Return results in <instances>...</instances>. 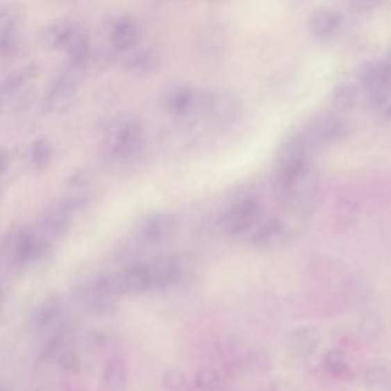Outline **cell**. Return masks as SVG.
Here are the masks:
<instances>
[{"instance_id":"7c38bea8","label":"cell","mask_w":391,"mask_h":391,"mask_svg":"<svg viewBox=\"0 0 391 391\" xmlns=\"http://www.w3.org/2000/svg\"><path fill=\"white\" fill-rule=\"evenodd\" d=\"M290 237L286 224L279 219H269L256 227L251 235V244L263 251H274L286 247Z\"/></svg>"},{"instance_id":"d6986e66","label":"cell","mask_w":391,"mask_h":391,"mask_svg":"<svg viewBox=\"0 0 391 391\" xmlns=\"http://www.w3.org/2000/svg\"><path fill=\"white\" fill-rule=\"evenodd\" d=\"M342 26V17L338 10H319L310 19V31L318 38H328L335 35Z\"/></svg>"},{"instance_id":"8fae6325","label":"cell","mask_w":391,"mask_h":391,"mask_svg":"<svg viewBox=\"0 0 391 391\" xmlns=\"http://www.w3.org/2000/svg\"><path fill=\"white\" fill-rule=\"evenodd\" d=\"M83 204L82 199H73L47 211L40 222V232L49 240L63 237L69 231L74 216L82 209Z\"/></svg>"},{"instance_id":"484cf974","label":"cell","mask_w":391,"mask_h":391,"mask_svg":"<svg viewBox=\"0 0 391 391\" xmlns=\"http://www.w3.org/2000/svg\"><path fill=\"white\" fill-rule=\"evenodd\" d=\"M356 99H357V88L355 84L350 82L340 83L332 93L333 105L342 110L351 108Z\"/></svg>"},{"instance_id":"277c9868","label":"cell","mask_w":391,"mask_h":391,"mask_svg":"<svg viewBox=\"0 0 391 391\" xmlns=\"http://www.w3.org/2000/svg\"><path fill=\"white\" fill-rule=\"evenodd\" d=\"M153 290H169L186 283L193 273V264L188 256L169 253L147 260Z\"/></svg>"},{"instance_id":"603a6c76","label":"cell","mask_w":391,"mask_h":391,"mask_svg":"<svg viewBox=\"0 0 391 391\" xmlns=\"http://www.w3.org/2000/svg\"><path fill=\"white\" fill-rule=\"evenodd\" d=\"M324 365L329 374L335 378H345L350 375L348 359L344 353L338 349H333L326 353Z\"/></svg>"},{"instance_id":"f546056e","label":"cell","mask_w":391,"mask_h":391,"mask_svg":"<svg viewBox=\"0 0 391 391\" xmlns=\"http://www.w3.org/2000/svg\"><path fill=\"white\" fill-rule=\"evenodd\" d=\"M385 115L387 119H391V103H389L388 107L385 108Z\"/></svg>"},{"instance_id":"2e32d148","label":"cell","mask_w":391,"mask_h":391,"mask_svg":"<svg viewBox=\"0 0 391 391\" xmlns=\"http://www.w3.org/2000/svg\"><path fill=\"white\" fill-rule=\"evenodd\" d=\"M20 14L13 7L0 10V47L1 53L13 52L19 43Z\"/></svg>"},{"instance_id":"ac0fdd59","label":"cell","mask_w":391,"mask_h":391,"mask_svg":"<svg viewBox=\"0 0 391 391\" xmlns=\"http://www.w3.org/2000/svg\"><path fill=\"white\" fill-rule=\"evenodd\" d=\"M320 333L315 327L296 329L290 336V351L297 358H309L318 350Z\"/></svg>"},{"instance_id":"e0dca14e","label":"cell","mask_w":391,"mask_h":391,"mask_svg":"<svg viewBox=\"0 0 391 391\" xmlns=\"http://www.w3.org/2000/svg\"><path fill=\"white\" fill-rule=\"evenodd\" d=\"M63 51L66 52L68 63L73 68H83L88 63L91 54V45L88 31L82 24H77L73 36Z\"/></svg>"},{"instance_id":"7a4b0ae2","label":"cell","mask_w":391,"mask_h":391,"mask_svg":"<svg viewBox=\"0 0 391 391\" xmlns=\"http://www.w3.org/2000/svg\"><path fill=\"white\" fill-rule=\"evenodd\" d=\"M51 253V240L42 232L29 227L10 232L3 240V258L10 267L17 269L35 267L47 260Z\"/></svg>"},{"instance_id":"ffe728a7","label":"cell","mask_w":391,"mask_h":391,"mask_svg":"<svg viewBox=\"0 0 391 391\" xmlns=\"http://www.w3.org/2000/svg\"><path fill=\"white\" fill-rule=\"evenodd\" d=\"M101 380L107 391H124L128 385V372L124 363L119 358H113L106 363Z\"/></svg>"},{"instance_id":"9c48e42d","label":"cell","mask_w":391,"mask_h":391,"mask_svg":"<svg viewBox=\"0 0 391 391\" xmlns=\"http://www.w3.org/2000/svg\"><path fill=\"white\" fill-rule=\"evenodd\" d=\"M144 128L140 123L133 119L119 123L113 128L106 146L109 153L117 158H128L138 154L145 140Z\"/></svg>"},{"instance_id":"3957f363","label":"cell","mask_w":391,"mask_h":391,"mask_svg":"<svg viewBox=\"0 0 391 391\" xmlns=\"http://www.w3.org/2000/svg\"><path fill=\"white\" fill-rule=\"evenodd\" d=\"M262 207L256 197L242 194L232 201L219 218L220 230L228 237H240L257 227Z\"/></svg>"},{"instance_id":"6da1fadb","label":"cell","mask_w":391,"mask_h":391,"mask_svg":"<svg viewBox=\"0 0 391 391\" xmlns=\"http://www.w3.org/2000/svg\"><path fill=\"white\" fill-rule=\"evenodd\" d=\"M278 197L286 211L304 217L313 210L319 195V178L313 163L301 172L276 179Z\"/></svg>"},{"instance_id":"5bb4252c","label":"cell","mask_w":391,"mask_h":391,"mask_svg":"<svg viewBox=\"0 0 391 391\" xmlns=\"http://www.w3.org/2000/svg\"><path fill=\"white\" fill-rule=\"evenodd\" d=\"M107 36L115 49L119 51H128L138 44L140 26L133 17L128 15H117L109 21Z\"/></svg>"},{"instance_id":"4fadbf2b","label":"cell","mask_w":391,"mask_h":391,"mask_svg":"<svg viewBox=\"0 0 391 391\" xmlns=\"http://www.w3.org/2000/svg\"><path fill=\"white\" fill-rule=\"evenodd\" d=\"M77 97V83L68 74L54 78L45 96V106L53 113H61L74 105Z\"/></svg>"},{"instance_id":"52a82bcc","label":"cell","mask_w":391,"mask_h":391,"mask_svg":"<svg viewBox=\"0 0 391 391\" xmlns=\"http://www.w3.org/2000/svg\"><path fill=\"white\" fill-rule=\"evenodd\" d=\"M241 113V102L228 90H210L202 92L200 115L218 125L235 122Z\"/></svg>"},{"instance_id":"5b68a950","label":"cell","mask_w":391,"mask_h":391,"mask_svg":"<svg viewBox=\"0 0 391 391\" xmlns=\"http://www.w3.org/2000/svg\"><path fill=\"white\" fill-rule=\"evenodd\" d=\"M310 151L331 145L345 138L349 126L344 119L332 114L318 115L297 130Z\"/></svg>"},{"instance_id":"7402d4cb","label":"cell","mask_w":391,"mask_h":391,"mask_svg":"<svg viewBox=\"0 0 391 391\" xmlns=\"http://www.w3.org/2000/svg\"><path fill=\"white\" fill-rule=\"evenodd\" d=\"M36 66L22 67L20 69L14 70L13 73H10L3 79L1 91H3V98H10V97L17 94L20 91L26 83L36 74Z\"/></svg>"},{"instance_id":"44dd1931","label":"cell","mask_w":391,"mask_h":391,"mask_svg":"<svg viewBox=\"0 0 391 391\" xmlns=\"http://www.w3.org/2000/svg\"><path fill=\"white\" fill-rule=\"evenodd\" d=\"M222 381V376L216 368L204 366L197 372L188 391H220Z\"/></svg>"},{"instance_id":"ba28073f","label":"cell","mask_w":391,"mask_h":391,"mask_svg":"<svg viewBox=\"0 0 391 391\" xmlns=\"http://www.w3.org/2000/svg\"><path fill=\"white\" fill-rule=\"evenodd\" d=\"M359 78L374 106L385 105L391 93V56L369 61L362 67Z\"/></svg>"},{"instance_id":"30bf717a","label":"cell","mask_w":391,"mask_h":391,"mask_svg":"<svg viewBox=\"0 0 391 391\" xmlns=\"http://www.w3.org/2000/svg\"><path fill=\"white\" fill-rule=\"evenodd\" d=\"M165 108L176 117L188 119L200 115L202 92L190 84H174L165 90L162 96Z\"/></svg>"},{"instance_id":"f1b7e54d","label":"cell","mask_w":391,"mask_h":391,"mask_svg":"<svg viewBox=\"0 0 391 391\" xmlns=\"http://www.w3.org/2000/svg\"><path fill=\"white\" fill-rule=\"evenodd\" d=\"M349 292H350V297H351L356 302V297H358V301L362 299V297L367 295V290H366V286L364 283H360V281H353V283L349 286Z\"/></svg>"},{"instance_id":"83f0119b","label":"cell","mask_w":391,"mask_h":391,"mask_svg":"<svg viewBox=\"0 0 391 391\" xmlns=\"http://www.w3.org/2000/svg\"><path fill=\"white\" fill-rule=\"evenodd\" d=\"M60 367L63 368V371L67 372H76L78 371L81 362H79V357L77 352L70 347H67L59 357L56 359Z\"/></svg>"},{"instance_id":"8992f818","label":"cell","mask_w":391,"mask_h":391,"mask_svg":"<svg viewBox=\"0 0 391 391\" xmlns=\"http://www.w3.org/2000/svg\"><path fill=\"white\" fill-rule=\"evenodd\" d=\"M177 228V220L172 214L155 211L138 220L135 227V239L145 246H162L174 239Z\"/></svg>"},{"instance_id":"9a60e30c","label":"cell","mask_w":391,"mask_h":391,"mask_svg":"<svg viewBox=\"0 0 391 391\" xmlns=\"http://www.w3.org/2000/svg\"><path fill=\"white\" fill-rule=\"evenodd\" d=\"M63 313V302L59 294H51L37 304L30 316V325L37 332L54 329L63 325L60 319Z\"/></svg>"},{"instance_id":"cb8c5ba5","label":"cell","mask_w":391,"mask_h":391,"mask_svg":"<svg viewBox=\"0 0 391 391\" xmlns=\"http://www.w3.org/2000/svg\"><path fill=\"white\" fill-rule=\"evenodd\" d=\"M53 149L51 142L45 138L36 139L30 146L28 158L30 165L35 168H43L49 165L52 158Z\"/></svg>"},{"instance_id":"d4e9b609","label":"cell","mask_w":391,"mask_h":391,"mask_svg":"<svg viewBox=\"0 0 391 391\" xmlns=\"http://www.w3.org/2000/svg\"><path fill=\"white\" fill-rule=\"evenodd\" d=\"M358 332L367 341H375L383 332V322L378 313H367L358 324Z\"/></svg>"},{"instance_id":"4316f807","label":"cell","mask_w":391,"mask_h":391,"mask_svg":"<svg viewBox=\"0 0 391 391\" xmlns=\"http://www.w3.org/2000/svg\"><path fill=\"white\" fill-rule=\"evenodd\" d=\"M162 385L167 391H188V380L184 373L178 368H170L162 374Z\"/></svg>"}]
</instances>
